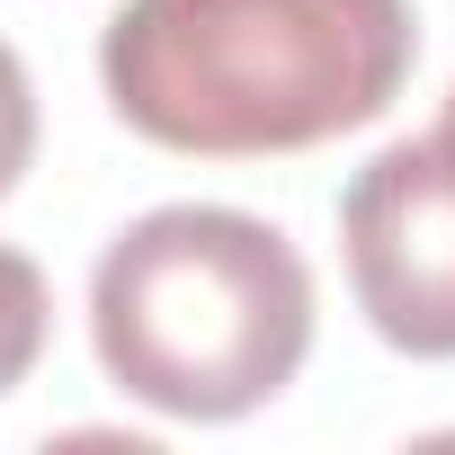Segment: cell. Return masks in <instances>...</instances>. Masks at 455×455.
<instances>
[{
  "label": "cell",
  "instance_id": "6da1fadb",
  "mask_svg": "<svg viewBox=\"0 0 455 455\" xmlns=\"http://www.w3.org/2000/svg\"><path fill=\"white\" fill-rule=\"evenodd\" d=\"M419 63L411 0H125L99 90L188 161H277L375 125Z\"/></svg>",
  "mask_w": 455,
  "mask_h": 455
},
{
  "label": "cell",
  "instance_id": "7a4b0ae2",
  "mask_svg": "<svg viewBox=\"0 0 455 455\" xmlns=\"http://www.w3.org/2000/svg\"><path fill=\"white\" fill-rule=\"evenodd\" d=\"M90 348L161 419H251L313 357V268L268 214L152 205L90 268Z\"/></svg>",
  "mask_w": 455,
  "mask_h": 455
},
{
  "label": "cell",
  "instance_id": "3957f363",
  "mask_svg": "<svg viewBox=\"0 0 455 455\" xmlns=\"http://www.w3.org/2000/svg\"><path fill=\"white\" fill-rule=\"evenodd\" d=\"M339 259L366 331L402 357H455V143H384L339 188Z\"/></svg>",
  "mask_w": 455,
  "mask_h": 455
},
{
  "label": "cell",
  "instance_id": "277c9868",
  "mask_svg": "<svg viewBox=\"0 0 455 455\" xmlns=\"http://www.w3.org/2000/svg\"><path fill=\"white\" fill-rule=\"evenodd\" d=\"M45 331H54V295H45V268L28 251L0 242V402H10L36 357H45Z\"/></svg>",
  "mask_w": 455,
  "mask_h": 455
},
{
  "label": "cell",
  "instance_id": "5b68a950",
  "mask_svg": "<svg viewBox=\"0 0 455 455\" xmlns=\"http://www.w3.org/2000/svg\"><path fill=\"white\" fill-rule=\"evenodd\" d=\"M36 161V90H28V63L0 45V196H10Z\"/></svg>",
  "mask_w": 455,
  "mask_h": 455
},
{
  "label": "cell",
  "instance_id": "8992f818",
  "mask_svg": "<svg viewBox=\"0 0 455 455\" xmlns=\"http://www.w3.org/2000/svg\"><path fill=\"white\" fill-rule=\"evenodd\" d=\"M437 134H446V143H455V90H446V116H437Z\"/></svg>",
  "mask_w": 455,
  "mask_h": 455
}]
</instances>
